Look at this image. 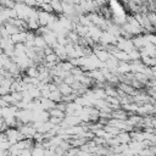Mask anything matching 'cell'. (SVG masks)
I'll list each match as a JSON object with an SVG mask.
<instances>
[{
	"label": "cell",
	"mask_w": 156,
	"mask_h": 156,
	"mask_svg": "<svg viewBox=\"0 0 156 156\" xmlns=\"http://www.w3.org/2000/svg\"><path fill=\"white\" fill-rule=\"evenodd\" d=\"M93 52L94 55L102 62H106L108 60V57L111 56V54L106 50V49H93Z\"/></svg>",
	"instance_id": "cell-1"
},
{
	"label": "cell",
	"mask_w": 156,
	"mask_h": 156,
	"mask_svg": "<svg viewBox=\"0 0 156 156\" xmlns=\"http://www.w3.org/2000/svg\"><path fill=\"white\" fill-rule=\"evenodd\" d=\"M118 140L119 144H129L130 140H132V136H130V133L129 132H126V130H121L117 135H115Z\"/></svg>",
	"instance_id": "cell-2"
},
{
	"label": "cell",
	"mask_w": 156,
	"mask_h": 156,
	"mask_svg": "<svg viewBox=\"0 0 156 156\" xmlns=\"http://www.w3.org/2000/svg\"><path fill=\"white\" fill-rule=\"evenodd\" d=\"M27 32L28 30H20L15 34L11 35V39L13 41V44H18V43H24L26 37H27Z\"/></svg>",
	"instance_id": "cell-3"
},
{
	"label": "cell",
	"mask_w": 156,
	"mask_h": 156,
	"mask_svg": "<svg viewBox=\"0 0 156 156\" xmlns=\"http://www.w3.org/2000/svg\"><path fill=\"white\" fill-rule=\"evenodd\" d=\"M57 89L60 90V93H61L62 95H68V94L73 93V89H72V87H71L69 84L65 83V82L60 83V84L57 85Z\"/></svg>",
	"instance_id": "cell-4"
},
{
	"label": "cell",
	"mask_w": 156,
	"mask_h": 156,
	"mask_svg": "<svg viewBox=\"0 0 156 156\" xmlns=\"http://www.w3.org/2000/svg\"><path fill=\"white\" fill-rule=\"evenodd\" d=\"M26 74L29 76V77H38L39 74V68H38V65H32V66H28L26 69H24Z\"/></svg>",
	"instance_id": "cell-5"
},
{
	"label": "cell",
	"mask_w": 156,
	"mask_h": 156,
	"mask_svg": "<svg viewBox=\"0 0 156 156\" xmlns=\"http://www.w3.org/2000/svg\"><path fill=\"white\" fill-rule=\"evenodd\" d=\"M34 46L35 48H40V49H44L46 46V41H45L43 35L35 34V37H34Z\"/></svg>",
	"instance_id": "cell-6"
},
{
	"label": "cell",
	"mask_w": 156,
	"mask_h": 156,
	"mask_svg": "<svg viewBox=\"0 0 156 156\" xmlns=\"http://www.w3.org/2000/svg\"><path fill=\"white\" fill-rule=\"evenodd\" d=\"M50 4L52 6V10L56 13V16L62 13V1H60V0H51Z\"/></svg>",
	"instance_id": "cell-7"
},
{
	"label": "cell",
	"mask_w": 156,
	"mask_h": 156,
	"mask_svg": "<svg viewBox=\"0 0 156 156\" xmlns=\"http://www.w3.org/2000/svg\"><path fill=\"white\" fill-rule=\"evenodd\" d=\"M50 100H52V101H55V102H58V101H61L62 100V94L60 93V90L58 89H56V90H54V91H50V94H49V96H48Z\"/></svg>",
	"instance_id": "cell-8"
},
{
	"label": "cell",
	"mask_w": 156,
	"mask_h": 156,
	"mask_svg": "<svg viewBox=\"0 0 156 156\" xmlns=\"http://www.w3.org/2000/svg\"><path fill=\"white\" fill-rule=\"evenodd\" d=\"M49 115H50V116H56V117H60V118H65L66 112H65V111H61L60 108H57V107L55 106V107H52V108L49 110Z\"/></svg>",
	"instance_id": "cell-9"
},
{
	"label": "cell",
	"mask_w": 156,
	"mask_h": 156,
	"mask_svg": "<svg viewBox=\"0 0 156 156\" xmlns=\"http://www.w3.org/2000/svg\"><path fill=\"white\" fill-rule=\"evenodd\" d=\"M128 55H129V57H130V61H136V60H140V57H141V54H140V50L139 49H133L132 51H129L128 52Z\"/></svg>",
	"instance_id": "cell-10"
},
{
	"label": "cell",
	"mask_w": 156,
	"mask_h": 156,
	"mask_svg": "<svg viewBox=\"0 0 156 156\" xmlns=\"http://www.w3.org/2000/svg\"><path fill=\"white\" fill-rule=\"evenodd\" d=\"M63 82L65 83H67V84H69V85H72L74 82H76V79H74V77H73V74H67L65 78H63Z\"/></svg>",
	"instance_id": "cell-11"
},
{
	"label": "cell",
	"mask_w": 156,
	"mask_h": 156,
	"mask_svg": "<svg viewBox=\"0 0 156 156\" xmlns=\"http://www.w3.org/2000/svg\"><path fill=\"white\" fill-rule=\"evenodd\" d=\"M62 119H63V118H60V117H56V116H50V117H49V121H50L52 124H55V126H56V124H60V123L62 122Z\"/></svg>",
	"instance_id": "cell-12"
},
{
	"label": "cell",
	"mask_w": 156,
	"mask_h": 156,
	"mask_svg": "<svg viewBox=\"0 0 156 156\" xmlns=\"http://www.w3.org/2000/svg\"><path fill=\"white\" fill-rule=\"evenodd\" d=\"M7 93H11L10 89L6 88V87H4V85H0V96L5 95V94H7Z\"/></svg>",
	"instance_id": "cell-13"
},
{
	"label": "cell",
	"mask_w": 156,
	"mask_h": 156,
	"mask_svg": "<svg viewBox=\"0 0 156 156\" xmlns=\"http://www.w3.org/2000/svg\"><path fill=\"white\" fill-rule=\"evenodd\" d=\"M150 68H151V72H152V77L156 78V65L155 66H151Z\"/></svg>",
	"instance_id": "cell-14"
},
{
	"label": "cell",
	"mask_w": 156,
	"mask_h": 156,
	"mask_svg": "<svg viewBox=\"0 0 156 156\" xmlns=\"http://www.w3.org/2000/svg\"><path fill=\"white\" fill-rule=\"evenodd\" d=\"M9 0H0V4H2V5H5L6 2H7Z\"/></svg>",
	"instance_id": "cell-15"
}]
</instances>
